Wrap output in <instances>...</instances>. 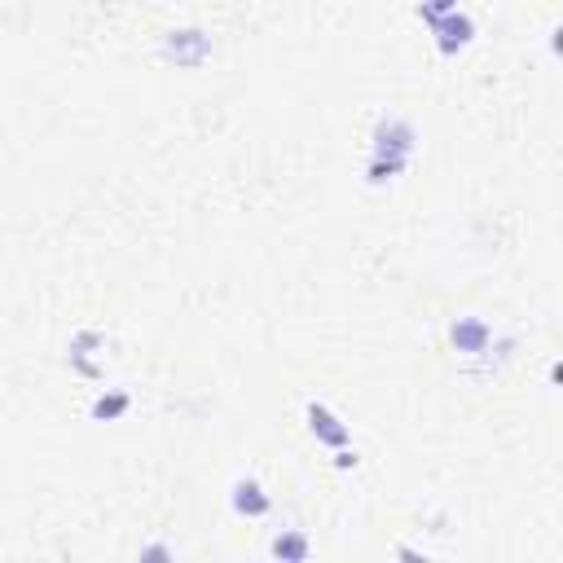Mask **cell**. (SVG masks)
Returning <instances> with one entry per match:
<instances>
[{
  "label": "cell",
  "mask_w": 563,
  "mask_h": 563,
  "mask_svg": "<svg viewBox=\"0 0 563 563\" xmlns=\"http://www.w3.org/2000/svg\"><path fill=\"white\" fill-rule=\"evenodd\" d=\"M405 168H410V159H392V154H370V163H366V181L370 185H388L396 181Z\"/></svg>",
  "instance_id": "cell-9"
},
{
  "label": "cell",
  "mask_w": 563,
  "mask_h": 563,
  "mask_svg": "<svg viewBox=\"0 0 563 563\" xmlns=\"http://www.w3.org/2000/svg\"><path fill=\"white\" fill-rule=\"evenodd\" d=\"M159 58L163 62H176V66H203L212 58V36L198 27H185V31H168L159 44Z\"/></svg>",
  "instance_id": "cell-2"
},
{
  "label": "cell",
  "mask_w": 563,
  "mask_h": 563,
  "mask_svg": "<svg viewBox=\"0 0 563 563\" xmlns=\"http://www.w3.org/2000/svg\"><path fill=\"white\" fill-rule=\"evenodd\" d=\"M229 506H234L238 520H264L273 511V498L256 476H238L234 489H229Z\"/></svg>",
  "instance_id": "cell-4"
},
{
  "label": "cell",
  "mask_w": 563,
  "mask_h": 563,
  "mask_svg": "<svg viewBox=\"0 0 563 563\" xmlns=\"http://www.w3.org/2000/svg\"><path fill=\"white\" fill-rule=\"evenodd\" d=\"M493 326L484 322V317H454V322H449V344H454L462 357H484V352L493 348Z\"/></svg>",
  "instance_id": "cell-3"
},
{
  "label": "cell",
  "mask_w": 563,
  "mask_h": 563,
  "mask_svg": "<svg viewBox=\"0 0 563 563\" xmlns=\"http://www.w3.org/2000/svg\"><path fill=\"white\" fill-rule=\"evenodd\" d=\"M304 418H308V432H313L322 445H330V449H344V445H352V432L344 423H339L335 414H330V405H322V401H308L304 405Z\"/></svg>",
  "instance_id": "cell-6"
},
{
  "label": "cell",
  "mask_w": 563,
  "mask_h": 563,
  "mask_svg": "<svg viewBox=\"0 0 563 563\" xmlns=\"http://www.w3.org/2000/svg\"><path fill=\"white\" fill-rule=\"evenodd\" d=\"M141 559H172V550L168 546H146L141 550Z\"/></svg>",
  "instance_id": "cell-13"
},
{
  "label": "cell",
  "mask_w": 563,
  "mask_h": 563,
  "mask_svg": "<svg viewBox=\"0 0 563 563\" xmlns=\"http://www.w3.org/2000/svg\"><path fill=\"white\" fill-rule=\"evenodd\" d=\"M97 344H102V330H80V335L71 339V361H75V370L80 374H88V379L97 374V361H93Z\"/></svg>",
  "instance_id": "cell-8"
},
{
  "label": "cell",
  "mask_w": 563,
  "mask_h": 563,
  "mask_svg": "<svg viewBox=\"0 0 563 563\" xmlns=\"http://www.w3.org/2000/svg\"><path fill=\"white\" fill-rule=\"evenodd\" d=\"M432 31H436V49L445 53V58H454V53H462L471 40H476V22H471V14H462V9L436 18Z\"/></svg>",
  "instance_id": "cell-5"
},
{
  "label": "cell",
  "mask_w": 563,
  "mask_h": 563,
  "mask_svg": "<svg viewBox=\"0 0 563 563\" xmlns=\"http://www.w3.org/2000/svg\"><path fill=\"white\" fill-rule=\"evenodd\" d=\"M357 462H361V458H357V449H348V445H344V449H335V467H339V471L357 467Z\"/></svg>",
  "instance_id": "cell-12"
},
{
  "label": "cell",
  "mask_w": 563,
  "mask_h": 563,
  "mask_svg": "<svg viewBox=\"0 0 563 563\" xmlns=\"http://www.w3.org/2000/svg\"><path fill=\"white\" fill-rule=\"evenodd\" d=\"M370 141H374L370 154H392V159H414L418 150V132L405 115H383L370 132Z\"/></svg>",
  "instance_id": "cell-1"
},
{
  "label": "cell",
  "mask_w": 563,
  "mask_h": 563,
  "mask_svg": "<svg viewBox=\"0 0 563 563\" xmlns=\"http://www.w3.org/2000/svg\"><path fill=\"white\" fill-rule=\"evenodd\" d=\"M128 405H132L128 392H102V396L93 401V410H88V414H93L97 423H115V418L128 414Z\"/></svg>",
  "instance_id": "cell-10"
},
{
  "label": "cell",
  "mask_w": 563,
  "mask_h": 563,
  "mask_svg": "<svg viewBox=\"0 0 563 563\" xmlns=\"http://www.w3.org/2000/svg\"><path fill=\"white\" fill-rule=\"evenodd\" d=\"M454 9H458V0H418V18H427V22L454 14Z\"/></svg>",
  "instance_id": "cell-11"
},
{
  "label": "cell",
  "mask_w": 563,
  "mask_h": 563,
  "mask_svg": "<svg viewBox=\"0 0 563 563\" xmlns=\"http://www.w3.org/2000/svg\"><path fill=\"white\" fill-rule=\"evenodd\" d=\"M269 555H273V559H295V563H300V559L313 555V546H308V537L300 533V528H282V533L269 542Z\"/></svg>",
  "instance_id": "cell-7"
}]
</instances>
